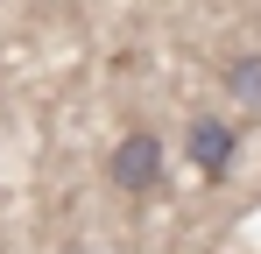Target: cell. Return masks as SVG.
I'll use <instances>...</instances> for the list:
<instances>
[{"label": "cell", "instance_id": "obj_3", "mask_svg": "<svg viewBox=\"0 0 261 254\" xmlns=\"http://www.w3.org/2000/svg\"><path fill=\"white\" fill-rule=\"evenodd\" d=\"M226 92H233L240 106H254V113H261V49H240V57H226Z\"/></svg>", "mask_w": 261, "mask_h": 254}, {"label": "cell", "instance_id": "obj_1", "mask_svg": "<svg viewBox=\"0 0 261 254\" xmlns=\"http://www.w3.org/2000/svg\"><path fill=\"white\" fill-rule=\"evenodd\" d=\"M163 163H170V148H163L148 127H134V134L113 141V156H106V184H113V191H127V198H141V191H155V184H163Z\"/></svg>", "mask_w": 261, "mask_h": 254}, {"label": "cell", "instance_id": "obj_2", "mask_svg": "<svg viewBox=\"0 0 261 254\" xmlns=\"http://www.w3.org/2000/svg\"><path fill=\"white\" fill-rule=\"evenodd\" d=\"M184 148H191V169L219 184V176L233 169V156H240V134L219 120V113H198V120H191V134H184Z\"/></svg>", "mask_w": 261, "mask_h": 254}]
</instances>
